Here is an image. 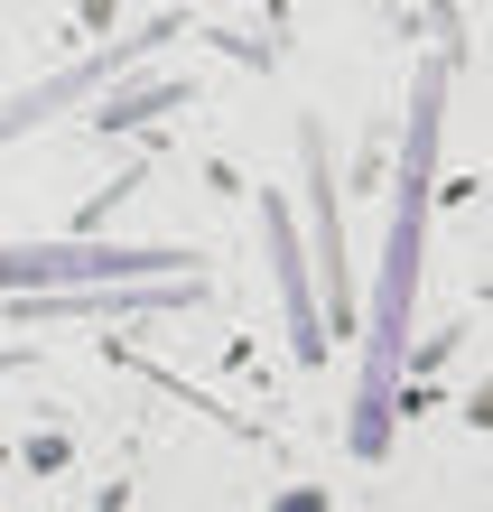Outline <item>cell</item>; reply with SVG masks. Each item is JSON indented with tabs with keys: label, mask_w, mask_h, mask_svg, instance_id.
<instances>
[{
	"label": "cell",
	"mask_w": 493,
	"mask_h": 512,
	"mask_svg": "<svg viewBox=\"0 0 493 512\" xmlns=\"http://www.w3.org/2000/svg\"><path fill=\"white\" fill-rule=\"evenodd\" d=\"M438 103H447V66H428V75H419V103H410V168H400L391 243H382L373 373H363V419H354V447H363V457H382V429H391V373H400V336H410V298H419V233H428V168H438Z\"/></svg>",
	"instance_id": "6da1fadb"
},
{
	"label": "cell",
	"mask_w": 493,
	"mask_h": 512,
	"mask_svg": "<svg viewBox=\"0 0 493 512\" xmlns=\"http://www.w3.org/2000/svg\"><path fill=\"white\" fill-rule=\"evenodd\" d=\"M196 252L168 243H19L0 252V289H131V280H187Z\"/></svg>",
	"instance_id": "7a4b0ae2"
},
{
	"label": "cell",
	"mask_w": 493,
	"mask_h": 512,
	"mask_svg": "<svg viewBox=\"0 0 493 512\" xmlns=\"http://www.w3.org/2000/svg\"><path fill=\"white\" fill-rule=\"evenodd\" d=\"M103 75H112V66H66V75H47L38 94H10V103H0V140H19V131H38L47 112H66V103H84V94H103Z\"/></svg>",
	"instance_id": "3957f363"
},
{
	"label": "cell",
	"mask_w": 493,
	"mask_h": 512,
	"mask_svg": "<svg viewBox=\"0 0 493 512\" xmlns=\"http://www.w3.org/2000/svg\"><path fill=\"white\" fill-rule=\"evenodd\" d=\"M270 243H280V280H289V308H298V354H317V308H307V270H298V243H289L280 205H270Z\"/></svg>",
	"instance_id": "277c9868"
}]
</instances>
